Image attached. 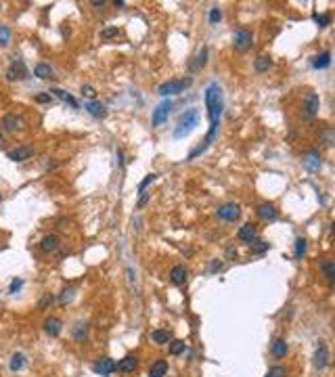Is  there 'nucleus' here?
I'll list each match as a JSON object with an SVG mask.
<instances>
[{"instance_id": "obj_1", "label": "nucleus", "mask_w": 335, "mask_h": 377, "mask_svg": "<svg viewBox=\"0 0 335 377\" xmlns=\"http://www.w3.org/2000/svg\"><path fill=\"white\" fill-rule=\"evenodd\" d=\"M205 107H207V117H210V130L203 138V143L199 147H195L187 159H195L199 155H203L210 147L216 143L220 132V124H222V111H224V92H222V86L218 82H210L205 88Z\"/></svg>"}, {"instance_id": "obj_2", "label": "nucleus", "mask_w": 335, "mask_h": 377, "mask_svg": "<svg viewBox=\"0 0 335 377\" xmlns=\"http://www.w3.org/2000/svg\"><path fill=\"white\" fill-rule=\"evenodd\" d=\"M199 120H201V115H199V109L195 107H191L187 109L180 117H178V122H176V128H174V138L176 140H180V138H187L193 130L199 126Z\"/></svg>"}, {"instance_id": "obj_3", "label": "nucleus", "mask_w": 335, "mask_h": 377, "mask_svg": "<svg viewBox=\"0 0 335 377\" xmlns=\"http://www.w3.org/2000/svg\"><path fill=\"white\" fill-rule=\"evenodd\" d=\"M193 84V78H182V80H168V82L159 84L157 92L161 97H170V94H180Z\"/></svg>"}, {"instance_id": "obj_4", "label": "nucleus", "mask_w": 335, "mask_h": 377, "mask_svg": "<svg viewBox=\"0 0 335 377\" xmlns=\"http://www.w3.org/2000/svg\"><path fill=\"white\" fill-rule=\"evenodd\" d=\"M4 78H6V82H21V80H25L27 78V67H25L23 59L15 57L11 61V65L6 67V71H4Z\"/></svg>"}, {"instance_id": "obj_5", "label": "nucleus", "mask_w": 335, "mask_h": 377, "mask_svg": "<svg viewBox=\"0 0 335 377\" xmlns=\"http://www.w3.org/2000/svg\"><path fill=\"white\" fill-rule=\"evenodd\" d=\"M172 107H174V103H172V101H170V99H163L159 105L153 109V113H151V126H153V128H159L163 122H168L170 113H172Z\"/></svg>"}, {"instance_id": "obj_6", "label": "nucleus", "mask_w": 335, "mask_h": 377, "mask_svg": "<svg viewBox=\"0 0 335 377\" xmlns=\"http://www.w3.org/2000/svg\"><path fill=\"white\" fill-rule=\"evenodd\" d=\"M318 107H321V97L316 92H306L304 97V103H302V113L306 120H312L316 113H318Z\"/></svg>"}, {"instance_id": "obj_7", "label": "nucleus", "mask_w": 335, "mask_h": 377, "mask_svg": "<svg viewBox=\"0 0 335 377\" xmlns=\"http://www.w3.org/2000/svg\"><path fill=\"white\" fill-rule=\"evenodd\" d=\"M312 365H314V369H318V371H323V369L329 367V348H327L325 342H321L316 346L314 356H312Z\"/></svg>"}, {"instance_id": "obj_8", "label": "nucleus", "mask_w": 335, "mask_h": 377, "mask_svg": "<svg viewBox=\"0 0 335 377\" xmlns=\"http://www.w3.org/2000/svg\"><path fill=\"white\" fill-rule=\"evenodd\" d=\"M251 44H254V36H251L249 29H237L235 36H233V46L243 53V50H247Z\"/></svg>"}, {"instance_id": "obj_9", "label": "nucleus", "mask_w": 335, "mask_h": 377, "mask_svg": "<svg viewBox=\"0 0 335 377\" xmlns=\"http://www.w3.org/2000/svg\"><path fill=\"white\" fill-rule=\"evenodd\" d=\"M216 214H218L220 220L235 222V220H239V216H241V208L237 203H224V205H220V208L216 210Z\"/></svg>"}, {"instance_id": "obj_10", "label": "nucleus", "mask_w": 335, "mask_h": 377, "mask_svg": "<svg viewBox=\"0 0 335 377\" xmlns=\"http://www.w3.org/2000/svg\"><path fill=\"white\" fill-rule=\"evenodd\" d=\"M302 164H304V168H306V170H310V172H318V170H321V166H323L321 151H318V149L308 151V153L302 157Z\"/></svg>"}, {"instance_id": "obj_11", "label": "nucleus", "mask_w": 335, "mask_h": 377, "mask_svg": "<svg viewBox=\"0 0 335 377\" xmlns=\"http://www.w3.org/2000/svg\"><path fill=\"white\" fill-rule=\"evenodd\" d=\"M59 247H61V237L55 235V233L44 235L42 241H40V251H42V254H53V251H57Z\"/></svg>"}, {"instance_id": "obj_12", "label": "nucleus", "mask_w": 335, "mask_h": 377, "mask_svg": "<svg viewBox=\"0 0 335 377\" xmlns=\"http://www.w3.org/2000/svg\"><path fill=\"white\" fill-rule=\"evenodd\" d=\"M23 117H21V115H15V113H6L4 117H2V124H0V126H2V130L4 132H17V130H21V128H23Z\"/></svg>"}, {"instance_id": "obj_13", "label": "nucleus", "mask_w": 335, "mask_h": 377, "mask_svg": "<svg viewBox=\"0 0 335 377\" xmlns=\"http://www.w3.org/2000/svg\"><path fill=\"white\" fill-rule=\"evenodd\" d=\"M34 155V147L32 145H19L17 149L9 151V159L11 161H25Z\"/></svg>"}, {"instance_id": "obj_14", "label": "nucleus", "mask_w": 335, "mask_h": 377, "mask_svg": "<svg viewBox=\"0 0 335 377\" xmlns=\"http://www.w3.org/2000/svg\"><path fill=\"white\" fill-rule=\"evenodd\" d=\"M92 371L99 373V375H111L113 371H117V363L113 358H101L99 363H94Z\"/></svg>"}, {"instance_id": "obj_15", "label": "nucleus", "mask_w": 335, "mask_h": 377, "mask_svg": "<svg viewBox=\"0 0 335 377\" xmlns=\"http://www.w3.org/2000/svg\"><path fill=\"white\" fill-rule=\"evenodd\" d=\"M44 331H46L50 337H57L63 331V321L59 319V316H48V319L44 321Z\"/></svg>"}, {"instance_id": "obj_16", "label": "nucleus", "mask_w": 335, "mask_h": 377, "mask_svg": "<svg viewBox=\"0 0 335 377\" xmlns=\"http://www.w3.org/2000/svg\"><path fill=\"white\" fill-rule=\"evenodd\" d=\"M256 237H258V228H256V224H251V222H245L241 228H239V239L243 241V243H254L256 241Z\"/></svg>"}, {"instance_id": "obj_17", "label": "nucleus", "mask_w": 335, "mask_h": 377, "mask_svg": "<svg viewBox=\"0 0 335 377\" xmlns=\"http://www.w3.org/2000/svg\"><path fill=\"white\" fill-rule=\"evenodd\" d=\"M287 352H289V346H287L285 339H283V337H274L272 344H270V354H272V356L274 358H285Z\"/></svg>"}, {"instance_id": "obj_18", "label": "nucleus", "mask_w": 335, "mask_h": 377, "mask_svg": "<svg viewBox=\"0 0 335 377\" xmlns=\"http://www.w3.org/2000/svg\"><path fill=\"white\" fill-rule=\"evenodd\" d=\"M84 109H86V111L90 113L92 117H96V120H101V117L107 115V107L103 105L101 101H96V99H94V101H88L86 105H84Z\"/></svg>"}, {"instance_id": "obj_19", "label": "nucleus", "mask_w": 335, "mask_h": 377, "mask_svg": "<svg viewBox=\"0 0 335 377\" xmlns=\"http://www.w3.org/2000/svg\"><path fill=\"white\" fill-rule=\"evenodd\" d=\"M256 214H258V218H262V220H277V216H279V212L272 203H260L256 208Z\"/></svg>"}, {"instance_id": "obj_20", "label": "nucleus", "mask_w": 335, "mask_h": 377, "mask_svg": "<svg viewBox=\"0 0 335 377\" xmlns=\"http://www.w3.org/2000/svg\"><path fill=\"white\" fill-rule=\"evenodd\" d=\"M136 367H138V358L134 356V354H128V356H124L120 363H117V371L132 373V371H136Z\"/></svg>"}, {"instance_id": "obj_21", "label": "nucleus", "mask_w": 335, "mask_h": 377, "mask_svg": "<svg viewBox=\"0 0 335 377\" xmlns=\"http://www.w3.org/2000/svg\"><path fill=\"white\" fill-rule=\"evenodd\" d=\"M170 281H172L174 285H178V287H182L184 283H187V268L184 266H174L172 270H170Z\"/></svg>"}, {"instance_id": "obj_22", "label": "nucleus", "mask_w": 335, "mask_h": 377, "mask_svg": "<svg viewBox=\"0 0 335 377\" xmlns=\"http://www.w3.org/2000/svg\"><path fill=\"white\" fill-rule=\"evenodd\" d=\"M331 65V50H323L321 55H316L312 59V67L314 69H325Z\"/></svg>"}, {"instance_id": "obj_23", "label": "nucleus", "mask_w": 335, "mask_h": 377, "mask_svg": "<svg viewBox=\"0 0 335 377\" xmlns=\"http://www.w3.org/2000/svg\"><path fill=\"white\" fill-rule=\"evenodd\" d=\"M34 76L40 78V80H50V78H55V71L48 63H38L34 67Z\"/></svg>"}, {"instance_id": "obj_24", "label": "nucleus", "mask_w": 335, "mask_h": 377, "mask_svg": "<svg viewBox=\"0 0 335 377\" xmlns=\"http://www.w3.org/2000/svg\"><path fill=\"white\" fill-rule=\"evenodd\" d=\"M166 373H168V363L163 358H157L151 365V369H149V377H163Z\"/></svg>"}, {"instance_id": "obj_25", "label": "nucleus", "mask_w": 335, "mask_h": 377, "mask_svg": "<svg viewBox=\"0 0 335 377\" xmlns=\"http://www.w3.org/2000/svg\"><path fill=\"white\" fill-rule=\"evenodd\" d=\"M151 339L157 346H163V344H168L170 339H172V331H168V329H155L151 331Z\"/></svg>"}, {"instance_id": "obj_26", "label": "nucleus", "mask_w": 335, "mask_h": 377, "mask_svg": "<svg viewBox=\"0 0 335 377\" xmlns=\"http://www.w3.org/2000/svg\"><path fill=\"white\" fill-rule=\"evenodd\" d=\"M50 92H53V94H55V97H57V99H61L63 103H67V105H71L73 109H78V107H80V105H78V101H76V99H73V97H71V94H69V92H65V90H61V88H50Z\"/></svg>"}, {"instance_id": "obj_27", "label": "nucleus", "mask_w": 335, "mask_h": 377, "mask_svg": "<svg viewBox=\"0 0 335 377\" xmlns=\"http://www.w3.org/2000/svg\"><path fill=\"white\" fill-rule=\"evenodd\" d=\"M25 363H27L25 354H21V352H15L13 356H11V363H9V367H11V371H13V373H17V371H21V369L25 367Z\"/></svg>"}, {"instance_id": "obj_28", "label": "nucleus", "mask_w": 335, "mask_h": 377, "mask_svg": "<svg viewBox=\"0 0 335 377\" xmlns=\"http://www.w3.org/2000/svg\"><path fill=\"white\" fill-rule=\"evenodd\" d=\"M321 270H323V275L327 277V281H329V285L335 283V262L333 260H323L321 262Z\"/></svg>"}, {"instance_id": "obj_29", "label": "nucleus", "mask_w": 335, "mask_h": 377, "mask_svg": "<svg viewBox=\"0 0 335 377\" xmlns=\"http://www.w3.org/2000/svg\"><path fill=\"white\" fill-rule=\"evenodd\" d=\"M207 63V46H203L197 53V57H195V61L191 63V71H199L201 67H203V65Z\"/></svg>"}, {"instance_id": "obj_30", "label": "nucleus", "mask_w": 335, "mask_h": 377, "mask_svg": "<svg viewBox=\"0 0 335 377\" xmlns=\"http://www.w3.org/2000/svg\"><path fill=\"white\" fill-rule=\"evenodd\" d=\"M71 335H73V339H76V342H84V339L88 337V325L82 323V321L76 323V327H73Z\"/></svg>"}, {"instance_id": "obj_31", "label": "nucleus", "mask_w": 335, "mask_h": 377, "mask_svg": "<svg viewBox=\"0 0 335 377\" xmlns=\"http://www.w3.org/2000/svg\"><path fill=\"white\" fill-rule=\"evenodd\" d=\"M306 247H308V241L304 239V237H297V239H295V251H293L295 260H302V258L306 256Z\"/></svg>"}, {"instance_id": "obj_32", "label": "nucleus", "mask_w": 335, "mask_h": 377, "mask_svg": "<svg viewBox=\"0 0 335 377\" xmlns=\"http://www.w3.org/2000/svg\"><path fill=\"white\" fill-rule=\"evenodd\" d=\"M254 67H256V71H268V67H272V59L270 57H266V55H260L258 59H256V63H254Z\"/></svg>"}, {"instance_id": "obj_33", "label": "nucleus", "mask_w": 335, "mask_h": 377, "mask_svg": "<svg viewBox=\"0 0 335 377\" xmlns=\"http://www.w3.org/2000/svg\"><path fill=\"white\" fill-rule=\"evenodd\" d=\"M268 247H270V243H268V241H254V243H249V249H251V254H254V256L266 254Z\"/></svg>"}, {"instance_id": "obj_34", "label": "nucleus", "mask_w": 335, "mask_h": 377, "mask_svg": "<svg viewBox=\"0 0 335 377\" xmlns=\"http://www.w3.org/2000/svg\"><path fill=\"white\" fill-rule=\"evenodd\" d=\"M73 298H76V289H73V287H67V289L61 291V295L57 298V302H59L61 306H65V304H69Z\"/></svg>"}, {"instance_id": "obj_35", "label": "nucleus", "mask_w": 335, "mask_h": 377, "mask_svg": "<svg viewBox=\"0 0 335 377\" xmlns=\"http://www.w3.org/2000/svg\"><path fill=\"white\" fill-rule=\"evenodd\" d=\"M321 143L325 147H333V143H335V130L333 128H325L321 132Z\"/></svg>"}, {"instance_id": "obj_36", "label": "nucleus", "mask_w": 335, "mask_h": 377, "mask_svg": "<svg viewBox=\"0 0 335 377\" xmlns=\"http://www.w3.org/2000/svg\"><path fill=\"white\" fill-rule=\"evenodd\" d=\"M312 19H314V23L318 25V27H327V25H331V15L329 13H314L312 15Z\"/></svg>"}, {"instance_id": "obj_37", "label": "nucleus", "mask_w": 335, "mask_h": 377, "mask_svg": "<svg viewBox=\"0 0 335 377\" xmlns=\"http://www.w3.org/2000/svg\"><path fill=\"white\" fill-rule=\"evenodd\" d=\"M184 350H187V344H184L182 339H172V342H170V354L178 356V354H182Z\"/></svg>"}, {"instance_id": "obj_38", "label": "nucleus", "mask_w": 335, "mask_h": 377, "mask_svg": "<svg viewBox=\"0 0 335 377\" xmlns=\"http://www.w3.org/2000/svg\"><path fill=\"white\" fill-rule=\"evenodd\" d=\"M55 302V295L53 293H44L42 298H40V302H38V310H46L50 304Z\"/></svg>"}, {"instance_id": "obj_39", "label": "nucleus", "mask_w": 335, "mask_h": 377, "mask_svg": "<svg viewBox=\"0 0 335 377\" xmlns=\"http://www.w3.org/2000/svg\"><path fill=\"white\" fill-rule=\"evenodd\" d=\"M11 42V29L6 25H0V46H6Z\"/></svg>"}, {"instance_id": "obj_40", "label": "nucleus", "mask_w": 335, "mask_h": 377, "mask_svg": "<svg viewBox=\"0 0 335 377\" xmlns=\"http://www.w3.org/2000/svg\"><path fill=\"white\" fill-rule=\"evenodd\" d=\"M155 178H157V174H147V178L143 180V182H140L138 184V195H143L145 193V191H147V187H149V184H151V182H155Z\"/></svg>"}, {"instance_id": "obj_41", "label": "nucleus", "mask_w": 335, "mask_h": 377, "mask_svg": "<svg viewBox=\"0 0 335 377\" xmlns=\"http://www.w3.org/2000/svg\"><path fill=\"white\" fill-rule=\"evenodd\" d=\"M264 377H287V371H285V367H270L268 369V373Z\"/></svg>"}, {"instance_id": "obj_42", "label": "nucleus", "mask_w": 335, "mask_h": 377, "mask_svg": "<svg viewBox=\"0 0 335 377\" xmlns=\"http://www.w3.org/2000/svg\"><path fill=\"white\" fill-rule=\"evenodd\" d=\"M115 36H120V29L117 27H107L101 32V40H109V38H115Z\"/></svg>"}, {"instance_id": "obj_43", "label": "nucleus", "mask_w": 335, "mask_h": 377, "mask_svg": "<svg viewBox=\"0 0 335 377\" xmlns=\"http://www.w3.org/2000/svg\"><path fill=\"white\" fill-rule=\"evenodd\" d=\"M220 19H222V11L218 9V6H214V9L210 11V23H212V25H216Z\"/></svg>"}, {"instance_id": "obj_44", "label": "nucleus", "mask_w": 335, "mask_h": 377, "mask_svg": "<svg viewBox=\"0 0 335 377\" xmlns=\"http://www.w3.org/2000/svg\"><path fill=\"white\" fill-rule=\"evenodd\" d=\"M21 287H23V279H13L11 281V285H9V293H17L19 289H21Z\"/></svg>"}, {"instance_id": "obj_45", "label": "nucleus", "mask_w": 335, "mask_h": 377, "mask_svg": "<svg viewBox=\"0 0 335 377\" xmlns=\"http://www.w3.org/2000/svg\"><path fill=\"white\" fill-rule=\"evenodd\" d=\"M82 94H84L86 99H90V101H94V97H96V90L92 86H82Z\"/></svg>"}, {"instance_id": "obj_46", "label": "nucleus", "mask_w": 335, "mask_h": 377, "mask_svg": "<svg viewBox=\"0 0 335 377\" xmlns=\"http://www.w3.org/2000/svg\"><path fill=\"white\" fill-rule=\"evenodd\" d=\"M36 103H53V94L50 92H42V94H36Z\"/></svg>"}, {"instance_id": "obj_47", "label": "nucleus", "mask_w": 335, "mask_h": 377, "mask_svg": "<svg viewBox=\"0 0 335 377\" xmlns=\"http://www.w3.org/2000/svg\"><path fill=\"white\" fill-rule=\"evenodd\" d=\"M226 256L228 258H237V247H233V245L226 247Z\"/></svg>"}, {"instance_id": "obj_48", "label": "nucleus", "mask_w": 335, "mask_h": 377, "mask_svg": "<svg viewBox=\"0 0 335 377\" xmlns=\"http://www.w3.org/2000/svg\"><path fill=\"white\" fill-rule=\"evenodd\" d=\"M149 201V195L147 193H143V197H140V201H138V208H143V205Z\"/></svg>"}, {"instance_id": "obj_49", "label": "nucleus", "mask_w": 335, "mask_h": 377, "mask_svg": "<svg viewBox=\"0 0 335 377\" xmlns=\"http://www.w3.org/2000/svg\"><path fill=\"white\" fill-rule=\"evenodd\" d=\"M220 268H222V264H220V262H212V266H210V270H212V272L220 270Z\"/></svg>"}, {"instance_id": "obj_50", "label": "nucleus", "mask_w": 335, "mask_h": 377, "mask_svg": "<svg viewBox=\"0 0 335 377\" xmlns=\"http://www.w3.org/2000/svg\"><path fill=\"white\" fill-rule=\"evenodd\" d=\"M92 6H96V9H103V6H105V2H103V0H101V2L96 0V2H92Z\"/></svg>"}, {"instance_id": "obj_51", "label": "nucleus", "mask_w": 335, "mask_h": 377, "mask_svg": "<svg viewBox=\"0 0 335 377\" xmlns=\"http://www.w3.org/2000/svg\"><path fill=\"white\" fill-rule=\"evenodd\" d=\"M113 4H115V6H126V2H124V0H115Z\"/></svg>"}, {"instance_id": "obj_52", "label": "nucleus", "mask_w": 335, "mask_h": 377, "mask_svg": "<svg viewBox=\"0 0 335 377\" xmlns=\"http://www.w3.org/2000/svg\"><path fill=\"white\" fill-rule=\"evenodd\" d=\"M0 201H2V195H0Z\"/></svg>"}]
</instances>
